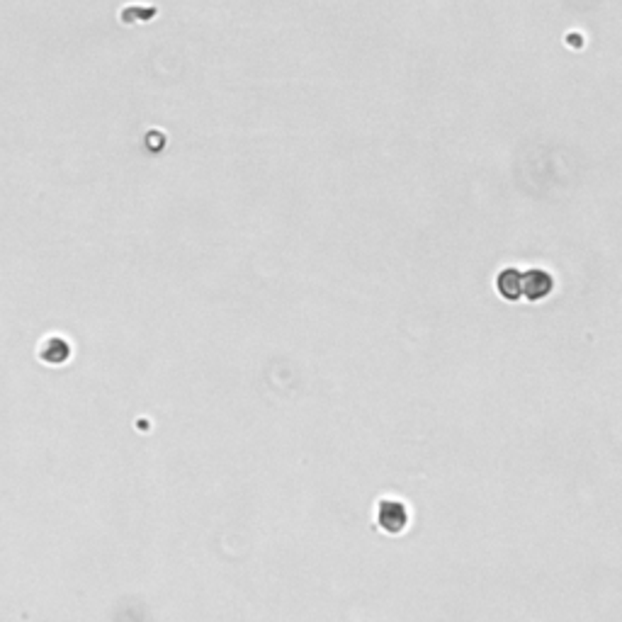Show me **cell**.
I'll use <instances>...</instances> for the list:
<instances>
[{"instance_id": "obj_2", "label": "cell", "mask_w": 622, "mask_h": 622, "mask_svg": "<svg viewBox=\"0 0 622 622\" xmlns=\"http://www.w3.org/2000/svg\"><path fill=\"white\" fill-rule=\"evenodd\" d=\"M520 284H522L520 270L508 267V270H503L501 275H498V292H501V296H505V299H520L522 296Z\"/></svg>"}, {"instance_id": "obj_3", "label": "cell", "mask_w": 622, "mask_h": 622, "mask_svg": "<svg viewBox=\"0 0 622 622\" xmlns=\"http://www.w3.org/2000/svg\"><path fill=\"white\" fill-rule=\"evenodd\" d=\"M399 505L401 503H394V501H389V503H382V510H380V522H382V527H385V530H389V532H399L401 527H404V522H406V515H394L399 510Z\"/></svg>"}, {"instance_id": "obj_1", "label": "cell", "mask_w": 622, "mask_h": 622, "mask_svg": "<svg viewBox=\"0 0 622 622\" xmlns=\"http://www.w3.org/2000/svg\"><path fill=\"white\" fill-rule=\"evenodd\" d=\"M552 287H554V280H552L549 272L545 270H527L522 275V284H520V292L522 296H527L530 301H537V299H545Z\"/></svg>"}]
</instances>
